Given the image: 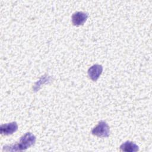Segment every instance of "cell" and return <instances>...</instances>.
Returning a JSON list of instances; mask_svg holds the SVG:
<instances>
[{
  "label": "cell",
  "instance_id": "obj_5",
  "mask_svg": "<svg viewBox=\"0 0 152 152\" xmlns=\"http://www.w3.org/2000/svg\"><path fill=\"white\" fill-rule=\"evenodd\" d=\"M102 71L103 66L101 65L95 64L88 68V75L92 81H96L102 73Z\"/></svg>",
  "mask_w": 152,
  "mask_h": 152
},
{
  "label": "cell",
  "instance_id": "obj_4",
  "mask_svg": "<svg viewBox=\"0 0 152 152\" xmlns=\"http://www.w3.org/2000/svg\"><path fill=\"white\" fill-rule=\"evenodd\" d=\"M18 129V125L16 122H12L1 125L0 132L2 135H8L16 132Z\"/></svg>",
  "mask_w": 152,
  "mask_h": 152
},
{
  "label": "cell",
  "instance_id": "obj_2",
  "mask_svg": "<svg viewBox=\"0 0 152 152\" xmlns=\"http://www.w3.org/2000/svg\"><path fill=\"white\" fill-rule=\"evenodd\" d=\"M93 135L98 137H108L110 135V128L104 121H100L91 130Z\"/></svg>",
  "mask_w": 152,
  "mask_h": 152
},
{
  "label": "cell",
  "instance_id": "obj_6",
  "mask_svg": "<svg viewBox=\"0 0 152 152\" xmlns=\"http://www.w3.org/2000/svg\"><path fill=\"white\" fill-rule=\"evenodd\" d=\"M120 150L122 151L135 152L139 150V147L135 143L130 141H127L120 145Z\"/></svg>",
  "mask_w": 152,
  "mask_h": 152
},
{
  "label": "cell",
  "instance_id": "obj_3",
  "mask_svg": "<svg viewBox=\"0 0 152 152\" xmlns=\"http://www.w3.org/2000/svg\"><path fill=\"white\" fill-rule=\"evenodd\" d=\"M88 14L85 12L77 11L72 15V23L76 26H82L86 21L88 18Z\"/></svg>",
  "mask_w": 152,
  "mask_h": 152
},
{
  "label": "cell",
  "instance_id": "obj_1",
  "mask_svg": "<svg viewBox=\"0 0 152 152\" xmlns=\"http://www.w3.org/2000/svg\"><path fill=\"white\" fill-rule=\"evenodd\" d=\"M36 140V137L31 132H27L20 139L18 143L12 145H5L3 151H20L27 149L34 144Z\"/></svg>",
  "mask_w": 152,
  "mask_h": 152
}]
</instances>
